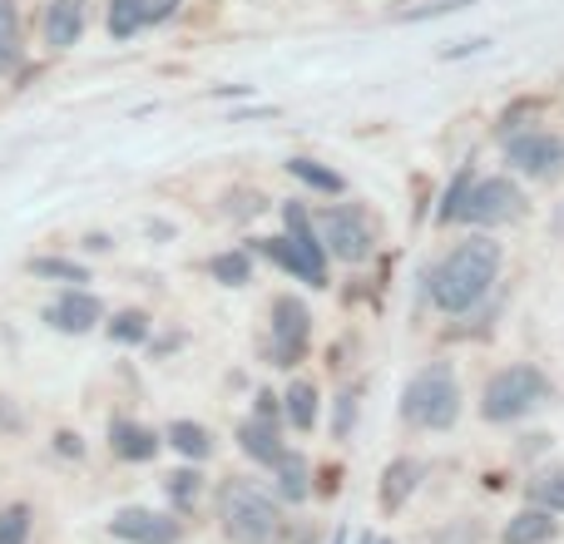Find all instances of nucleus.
<instances>
[{"instance_id":"nucleus-1","label":"nucleus","mask_w":564,"mask_h":544,"mask_svg":"<svg viewBox=\"0 0 564 544\" xmlns=\"http://www.w3.org/2000/svg\"><path fill=\"white\" fill-rule=\"evenodd\" d=\"M496 272H500V243H490V238H466V243L451 248L436 263V272H431V302H436L441 312H451V317L470 312L490 292Z\"/></svg>"},{"instance_id":"nucleus-2","label":"nucleus","mask_w":564,"mask_h":544,"mask_svg":"<svg viewBox=\"0 0 564 544\" xmlns=\"http://www.w3.org/2000/svg\"><path fill=\"white\" fill-rule=\"evenodd\" d=\"M401 416L421 431H446L460 416V381L451 371V361H431L411 377L406 396H401Z\"/></svg>"},{"instance_id":"nucleus-3","label":"nucleus","mask_w":564,"mask_h":544,"mask_svg":"<svg viewBox=\"0 0 564 544\" xmlns=\"http://www.w3.org/2000/svg\"><path fill=\"white\" fill-rule=\"evenodd\" d=\"M282 224H288V238H268L263 253L273 258L282 272H292L307 287H322L327 282V248L312 233V218L302 204H282Z\"/></svg>"},{"instance_id":"nucleus-4","label":"nucleus","mask_w":564,"mask_h":544,"mask_svg":"<svg viewBox=\"0 0 564 544\" xmlns=\"http://www.w3.org/2000/svg\"><path fill=\"white\" fill-rule=\"evenodd\" d=\"M218 515H224V535L234 544H268L278 535V505L253 480H228Z\"/></svg>"},{"instance_id":"nucleus-5","label":"nucleus","mask_w":564,"mask_h":544,"mask_svg":"<svg viewBox=\"0 0 564 544\" xmlns=\"http://www.w3.org/2000/svg\"><path fill=\"white\" fill-rule=\"evenodd\" d=\"M550 396V381L540 367H506L486 381V401H480V416L486 421H520L525 411H535Z\"/></svg>"},{"instance_id":"nucleus-6","label":"nucleus","mask_w":564,"mask_h":544,"mask_svg":"<svg viewBox=\"0 0 564 544\" xmlns=\"http://www.w3.org/2000/svg\"><path fill=\"white\" fill-rule=\"evenodd\" d=\"M317 228H322V248H327L332 258H341V263H367L371 258V224L357 204L327 208Z\"/></svg>"},{"instance_id":"nucleus-7","label":"nucleus","mask_w":564,"mask_h":544,"mask_svg":"<svg viewBox=\"0 0 564 544\" xmlns=\"http://www.w3.org/2000/svg\"><path fill=\"white\" fill-rule=\"evenodd\" d=\"M506 159L510 168H520L530 178H555L564 168V139L550 134V129H530V134L506 139Z\"/></svg>"},{"instance_id":"nucleus-8","label":"nucleus","mask_w":564,"mask_h":544,"mask_svg":"<svg viewBox=\"0 0 564 544\" xmlns=\"http://www.w3.org/2000/svg\"><path fill=\"white\" fill-rule=\"evenodd\" d=\"M520 204H525V198H520V188L510 184V178H486V184H470L460 218H466V224H480V228H496V224L520 218Z\"/></svg>"},{"instance_id":"nucleus-9","label":"nucleus","mask_w":564,"mask_h":544,"mask_svg":"<svg viewBox=\"0 0 564 544\" xmlns=\"http://www.w3.org/2000/svg\"><path fill=\"white\" fill-rule=\"evenodd\" d=\"M312 337V312L302 307L297 297H278L273 302V357L278 367H292V361L307 351Z\"/></svg>"},{"instance_id":"nucleus-10","label":"nucleus","mask_w":564,"mask_h":544,"mask_svg":"<svg viewBox=\"0 0 564 544\" xmlns=\"http://www.w3.org/2000/svg\"><path fill=\"white\" fill-rule=\"evenodd\" d=\"M109 535L129 540V544H178V520L159 515V510H144V505H129L109 520Z\"/></svg>"},{"instance_id":"nucleus-11","label":"nucleus","mask_w":564,"mask_h":544,"mask_svg":"<svg viewBox=\"0 0 564 544\" xmlns=\"http://www.w3.org/2000/svg\"><path fill=\"white\" fill-rule=\"evenodd\" d=\"M45 322L55 331H69V337H79V331H95L99 322H105V307H99L95 292L69 287V292H59V297L45 307Z\"/></svg>"},{"instance_id":"nucleus-12","label":"nucleus","mask_w":564,"mask_h":544,"mask_svg":"<svg viewBox=\"0 0 564 544\" xmlns=\"http://www.w3.org/2000/svg\"><path fill=\"white\" fill-rule=\"evenodd\" d=\"M159 446H164V440L149 426H139V421H109V450H115L119 460H154Z\"/></svg>"},{"instance_id":"nucleus-13","label":"nucleus","mask_w":564,"mask_h":544,"mask_svg":"<svg viewBox=\"0 0 564 544\" xmlns=\"http://www.w3.org/2000/svg\"><path fill=\"white\" fill-rule=\"evenodd\" d=\"M85 20H89L85 0H55V6L45 10V40L55 50H69L79 35H85Z\"/></svg>"},{"instance_id":"nucleus-14","label":"nucleus","mask_w":564,"mask_h":544,"mask_svg":"<svg viewBox=\"0 0 564 544\" xmlns=\"http://www.w3.org/2000/svg\"><path fill=\"white\" fill-rule=\"evenodd\" d=\"M238 446L248 450L253 460H263V466H273V460L282 456V440H278V421H268V416H253V421H243L238 426Z\"/></svg>"},{"instance_id":"nucleus-15","label":"nucleus","mask_w":564,"mask_h":544,"mask_svg":"<svg viewBox=\"0 0 564 544\" xmlns=\"http://www.w3.org/2000/svg\"><path fill=\"white\" fill-rule=\"evenodd\" d=\"M500 540H506V544H550V540H555V520H550V510L530 505V510H520V515L510 520Z\"/></svg>"},{"instance_id":"nucleus-16","label":"nucleus","mask_w":564,"mask_h":544,"mask_svg":"<svg viewBox=\"0 0 564 544\" xmlns=\"http://www.w3.org/2000/svg\"><path fill=\"white\" fill-rule=\"evenodd\" d=\"M416 480H421V466L416 460H391L387 466V476H381V505L387 510H401L411 500V490H416Z\"/></svg>"},{"instance_id":"nucleus-17","label":"nucleus","mask_w":564,"mask_h":544,"mask_svg":"<svg viewBox=\"0 0 564 544\" xmlns=\"http://www.w3.org/2000/svg\"><path fill=\"white\" fill-rule=\"evenodd\" d=\"M164 440L178 450V456H188V460H208V456H214V436H208L198 421H174Z\"/></svg>"},{"instance_id":"nucleus-18","label":"nucleus","mask_w":564,"mask_h":544,"mask_svg":"<svg viewBox=\"0 0 564 544\" xmlns=\"http://www.w3.org/2000/svg\"><path fill=\"white\" fill-rule=\"evenodd\" d=\"M273 470H278V496L282 500H292V505H297V500H307V460L302 456H288V450H282V456L273 460Z\"/></svg>"},{"instance_id":"nucleus-19","label":"nucleus","mask_w":564,"mask_h":544,"mask_svg":"<svg viewBox=\"0 0 564 544\" xmlns=\"http://www.w3.org/2000/svg\"><path fill=\"white\" fill-rule=\"evenodd\" d=\"M149 25V0H109V35L129 40Z\"/></svg>"},{"instance_id":"nucleus-20","label":"nucleus","mask_w":564,"mask_h":544,"mask_svg":"<svg viewBox=\"0 0 564 544\" xmlns=\"http://www.w3.org/2000/svg\"><path fill=\"white\" fill-rule=\"evenodd\" d=\"M530 500L550 515H564V466H550L540 476H530Z\"/></svg>"},{"instance_id":"nucleus-21","label":"nucleus","mask_w":564,"mask_h":544,"mask_svg":"<svg viewBox=\"0 0 564 544\" xmlns=\"http://www.w3.org/2000/svg\"><path fill=\"white\" fill-rule=\"evenodd\" d=\"M282 411H288V421L297 431H312V421H317V391H312V381H292L288 396H282Z\"/></svg>"},{"instance_id":"nucleus-22","label":"nucleus","mask_w":564,"mask_h":544,"mask_svg":"<svg viewBox=\"0 0 564 544\" xmlns=\"http://www.w3.org/2000/svg\"><path fill=\"white\" fill-rule=\"evenodd\" d=\"M20 65V10L15 0H0V69Z\"/></svg>"},{"instance_id":"nucleus-23","label":"nucleus","mask_w":564,"mask_h":544,"mask_svg":"<svg viewBox=\"0 0 564 544\" xmlns=\"http://www.w3.org/2000/svg\"><path fill=\"white\" fill-rule=\"evenodd\" d=\"M288 174L302 178L307 188H322V194H341V174H337V168H322V164H312V159H288Z\"/></svg>"},{"instance_id":"nucleus-24","label":"nucleus","mask_w":564,"mask_h":544,"mask_svg":"<svg viewBox=\"0 0 564 544\" xmlns=\"http://www.w3.org/2000/svg\"><path fill=\"white\" fill-rule=\"evenodd\" d=\"M208 272H214L224 287H243V282H253V258L248 253H218L214 263H208Z\"/></svg>"},{"instance_id":"nucleus-25","label":"nucleus","mask_w":564,"mask_h":544,"mask_svg":"<svg viewBox=\"0 0 564 544\" xmlns=\"http://www.w3.org/2000/svg\"><path fill=\"white\" fill-rule=\"evenodd\" d=\"M109 337L124 341V347H139V341H149V317L144 312H115V322H109Z\"/></svg>"},{"instance_id":"nucleus-26","label":"nucleus","mask_w":564,"mask_h":544,"mask_svg":"<svg viewBox=\"0 0 564 544\" xmlns=\"http://www.w3.org/2000/svg\"><path fill=\"white\" fill-rule=\"evenodd\" d=\"M164 490H169V500H174L178 510H194L198 490H204V476H198V470H174V476L164 480Z\"/></svg>"},{"instance_id":"nucleus-27","label":"nucleus","mask_w":564,"mask_h":544,"mask_svg":"<svg viewBox=\"0 0 564 544\" xmlns=\"http://www.w3.org/2000/svg\"><path fill=\"white\" fill-rule=\"evenodd\" d=\"M30 272L35 278H55V282H89V272L79 268V263H69V258H30Z\"/></svg>"},{"instance_id":"nucleus-28","label":"nucleus","mask_w":564,"mask_h":544,"mask_svg":"<svg viewBox=\"0 0 564 544\" xmlns=\"http://www.w3.org/2000/svg\"><path fill=\"white\" fill-rule=\"evenodd\" d=\"M470 184H476V178H470V168H460V174H456V184L446 188V198H441V208H436V218H441V224H456V218H460V208H466Z\"/></svg>"},{"instance_id":"nucleus-29","label":"nucleus","mask_w":564,"mask_h":544,"mask_svg":"<svg viewBox=\"0 0 564 544\" xmlns=\"http://www.w3.org/2000/svg\"><path fill=\"white\" fill-rule=\"evenodd\" d=\"M30 540V505L0 510V544H25Z\"/></svg>"},{"instance_id":"nucleus-30","label":"nucleus","mask_w":564,"mask_h":544,"mask_svg":"<svg viewBox=\"0 0 564 544\" xmlns=\"http://www.w3.org/2000/svg\"><path fill=\"white\" fill-rule=\"evenodd\" d=\"M431 544H480V525H476V520H456V525L436 530Z\"/></svg>"},{"instance_id":"nucleus-31","label":"nucleus","mask_w":564,"mask_h":544,"mask_svg":"<svg viewBox=\"0 0 564 544\" xmlns=\"http://www.w3.org/2000/svg\"><path fill=\"white\" fill-rule=\"evenodd\" d=\"M55 450H59V456H85V440H79L75 436V431H59V436H55Z\"/></svg>"},{"instance_id":"nucleus-32","label":"nucleus","mask_w":564,"mask_h":544,"mask_svg":"<svg viewBox=\"0 0 564 544\" xmlns=\"http://www.w3.org/2000/svg\"><path fill=\"white\" fill-rule=\"evenodd\" d=\"M174 10H178V0H149V20H154V25L159 20H169Z\"/></svg>"},{"instance_id":"nucleus-33","label":"nucleus","mask_w":564,"mask_h":544,"mask_svg":"<svg viewBox=\"0 0 564 544\" xmlns=\"http://www.w3.org/2000/svg\"><path fill=\"white\" fill-rule=\"evenodd\" d=\"M0 431H20V411H10L6 396H0Z\"/></svg>"},{"instance_id":"nucleus-34","label":"nucleus","mask_w":564,"mask_h":544,"mask_svg":"<svg viewBox=\"0 0 564 544\" xmlns=\"http://www.w3.org/2000/svg\"><path fill=\"white\" fill-rule=\"evenodd\" d=\"M361 544H397V540H381V535H367V540H361Z\"/></svg>"}]
</instances>
